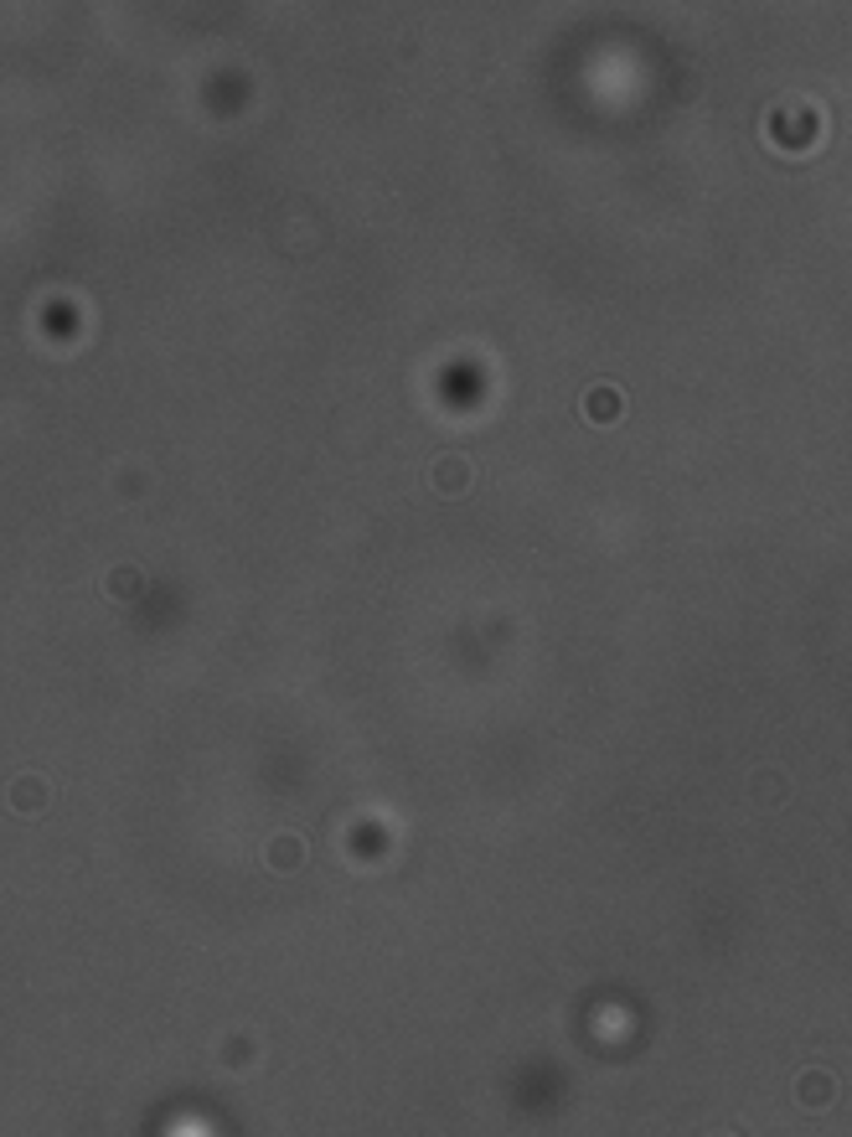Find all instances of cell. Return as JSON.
I'll return each mask as SVG.
<instances>
[{"mask_svg": "<svg viewBox=\"0 0 852 1137\" xmlns=\"http://www.w3.org/2000/svg\"><path fill=\"white\" fill-rule=\"evenodd\" d=\"M838 1091L842 1086L826 1065H807V1070L791 1080V1096H795V1107L801 1111H832L838 1107Z\"/></svg>", "mask_w": 852, "mask_h": 1137, "instance_id": "1", "label": "cell"}, {"mask_svg": "<svg viewBox=\"0 0 852 1137\" xmlns=\"http://www.w3.org/2000/svg\"><path fill=\"white\" fill-rule=\"evenodd\" d=\"M6 807L16 812V817H27V823H37V817H47L52 812V781L47 776H16L11 792H6Z\"/></svg>", "mask_w": 852, "mask_h": 1137, "instance_id": "2", "label": "cell"}, {"mask_svg": "<svg viewBox=\"0 0 852 1137\" xmlns=\"http://www.w3.org/2000/svg\"><path fill=\"white\" fill-rule=\"evenodd\" d=\"M305 858H311V848H305V838H300V833H270V838H264V868H270V874H280V879L300 874V868H305Z\"/></svg>", "mask_w": 852, "mask_h": 1137, "instance_id": "3", "label": "cell"}, {"mask_svg": "<svg viewBox=\"0 0 852 1137\" xmlns=\"http://www.w3.org/2000/svg\"><path fill=\"white\" fill-rule=\"evenodd\" d=\"M470 481H476V465L465 461V455H439V461L429 465V486L439 496H465Z\"/></svg>", "mask_w": 852, "mask_h": 1137, "instance_id": "4", "label": "cell"}, {"mask_svg": "<svg viewBox=\"0 0 852 1137\" xmlns=\"http://www.w3.org/2000/svg\"><path fill=\"white\" fill-rule=\"evenodd\" d=\"M620 409H626V399H615L610 389H595V393H589V420H595V424H610Z\"/></svg>", "mask_w": 852, "mask_h": 1137, "instance_id": "5", "label": "cell"}, {"mask_svg": "<svg viewBox=\"0 0 852 1137\" xmlns=\"http://www.w3.org/2000/svg\"><path fill=\"white\" fill-rule=\"evenodd\" d=\"M140 584H145V580H140V568H114L104 590H109L114 600H124V595H140Z\"/></svg>", "mask_w": 852, "mask_h": 1137, "instance_id": "6", "label": "cell"}, {"mask_svg": "<svg viewBox=\"0 0 852 1137\" xmlns=\"http://www.w3.org/2000/svg\"><path fill=\"white\" fill-rule=\"evenodd\" d=\"M780 786H775V771H754V802H760V807H775L780 802Z\"/></svg>", "mask_w": 852, "mask_h": 1137, "instance_id": "7", "label": "cell"}]
</instances>
